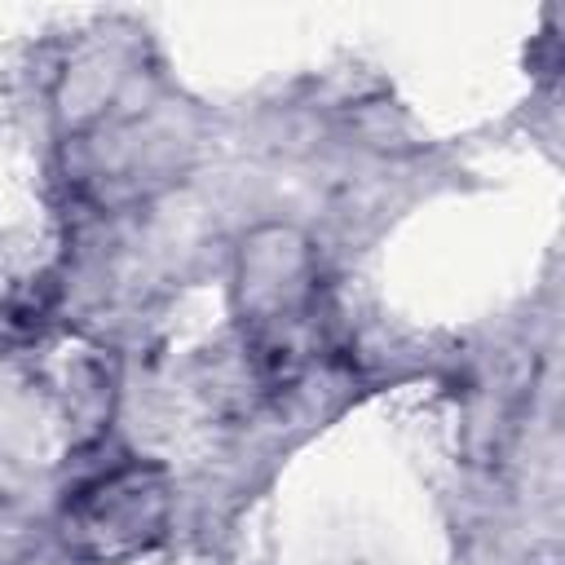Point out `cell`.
Returning a JSON list of instances; mask_svg holds the SVG:
<instances>
[{
  "label": "cell",
  "mask_w": 565,
  "mask_h": 565,
  "mask_svg": "<svg viewBox=\"0 0 565 565\" xmlns=\"http://www.w3.org/2000/svg\"><path fill=\"white\" fill-rule=\"evenodd\" d=\"M66 525L75 543L97 561L141 552L168 525V477L150 463L102 468L71 490Z\"/></svg>",
  "instance_id": "7a4b0ae2"
},
{
  "label": "cell",
  "mask_w": 565,
  "mask_h": 565,
  "mask_svg": "<svg viewBox=\"0 0 565 565\" xmlns=\"http://www.w3.org/2000/svg\"><path fill=\"white\" fill-rule=\"evenodd\" d=\"M238 309L247 353L269 384H291L318 353V269L296 230L269 225L243 238Z\"/></svg>",
  "instance_id": "6da1fadb"
}]
</instances>
